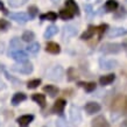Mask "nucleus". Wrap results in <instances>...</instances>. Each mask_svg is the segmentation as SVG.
<instances>
[{
    "label": "nucleus",
    "mask_w": 127,
    "mask_h": 127,
    "mask_svg": "<svg viewBox=\"0 0 127 127\" xmlns=\"http://www.w3.org/2000/svg\"><path fill=\"white\" fill-rule=\"evenodd\" d=\"M123 49V46L120 43H111V42H106L104 43L101 48H100V53H103L105 55H116L119 54Z\"/></svg>",
    "instance_id": "nucleus-1"
},
{
    "label": "nucleus",
    "mask_w": 127,
    "mask_h": 127,
    "mask_svg": "<svg viewBox=\"0 0 127 127\" xmlns=\"http://www.w3.org/2000/svg\"><path fill=\"white\" fill-rule=\"evenodd\" d=\"M12 70L15 71V72H19V73H26V75H29V73L33 72V64L28 61L18 62L16 64H14V65L12 66Z\"/></svg>",
    "instance_id": "nucleus-2"
},
{
    "label": "nucleus",
    "mask_w": 127,
    "mask_h": 127,
    "mask_svg": "<svg viewBox=\"0 0 127 127\" xmlns=\"http://www.w3.org/2000/svg\"><path fill=\"white\" fill-rule=\"evenodd\" d=\"M63 73H64V70L62 68L61 65H55V66H51L48 71H47V77L51 79V81H61L63 78Z\"/></svg>",
    "instance_id": "nucleus-3"
},
{
    "label": "nucleus",
    "mask_w": 127,
    "mask_h": 127,
    "mask_svg": "<svg viewBox=\"0 0 127 127\" xmlns=\"http://www.w3.org/2000/svg\"><path fill=\"white\" fill-rule=\"evenodd\" d=\"M99 66H100V69H103V70H113L114 68L118 66V61L101 57L99 60Z\"/></svg>",
    "instance_id": "nucleus-4"
},
{
    "label": "nucleus",
    "mask_w": 127,
    "mask_h": 127,
    "mask_svg": "<svg viewBox=\"0 0 127 127\" xmlns=\"http://www.w3.org/2000/svg\"><path fill=\"white\" fill-rule=\"evenodd\" d=\"M70 119L72 121L73 124H81L82 121V114H81V111H79V107L78 106H75V105H71L70 107Z\"/></svg>",
    "instance_id": "nucleus-5"
},
{
    "label": "nucleus",
    "mask_w": 127,
    "mask_h": 127,
    "mask_svg": "<svg viewBox=\"0 0 127 127\" xmlns=\"http://www.w3.org/2000/svg\"><path fill=\"white\" fill-rule=\"evenodd\" d=\"M76 34H77V28L71 26V25H68V26H64L63 31H62V39H63V41H66L70 37L75 36Z\"/></svg>",
    "instance_id": "nucleus-6"
},
{
    "label": "nucleus",
    "mask_w": 127,
    "mask_h": 127,
    "mask_svg": "<svg viewBox=\"0 0 127 127\" xmlns=\"http://www.w3.org/2000/svg\"><path fill=\"white\" fill-rule=\"evenodd\" d=\"M65 104L66 103L64 99H57L55 101L53 108H51V112L55 113V114H60L61 116L62 113H63V111H64V108H65Z\"/></svg>",
    "instance_id": "nucleus-7"
},
{
    "label": "nucleus",
    "mask_w": 127,
    "mask_h": 127,
    "mask_svg": "<svg viewBox=\"0 0 127 127\" xmlns=\"http://www.w3.org/2000/svg\"><path fill=\"white\" fill-rule=\"evenodd\" d=\"M127 34V28H123V27H117V28H112L110 29V32L107 33V36L110 39L112 37H119L123 35Z\"/></svg>",
    "instance_id": "nucleus-8"
},
{
    "label": "nucleus",
    "mask_w": 127,
    "mask_h": 127,
    "mask_svg": "<svg viewBox=\"0 0 127 127\" xmlns=\"http://www.w3.org/2000/svg\"><path fill=\"white\" fill-rule=\"evenodd\" d=\"M9 18L19 23H26L29 20V15H27L26 13H12L9 14Z\"/></svg>",
    "instance_id": "nucleus-9"
},
{
    "label": "nucleus",
    "mask_w": 127,
    "mask_h": 127,
    "mask_svg": "<svg viewBox=\"0 0 127 127\" xmlns=\"http://www.w3.org/2000/svg\"><path fill=\"white\" fill-rule=\"evenodd\" d=\"M91 127H110V124L107 123V120L105 119V117L98 116L92 120Z\"/></svg>",
    "instance_id": "nucleus-10"
},
{
    "label": "nucleus",
    "mask_w": 127,
    "mask_h": 127,
    "mask_svg": "<svg viewBox=\"0 0 127 127\" xmlns=\"http://www.w3.org/2000/svg\"><path fill=\"white\" fill-rule=\"evenodd\" d=\"M11 57L13 60H15L16 62H25L27 61V54L21 49H18L15 51H12L11 53Z\"/></svg>",
    "instance_id": "nucleus-11"
},
{
    "label": "nucleus",
    "mask_w": 127,
    "mask_h": 127,
    "mask_svg": "<svg viewBox=\"0 0 127 127\" xmlns=\"http://www.w3.org/2000/svg\"><path fill=\"white\" fill-rule=\"evenodd\" d=\"M101 110L100 105L96 101H90L85 105V111L88 112V114H95V113H98V112Z\"/></svg>",
    "instance_id": "nucleus-12"
},
{
    "label": "nucleus",
    "mask_w": 127,
    "mask_h": 127,
    "mask_svg": "<svg viewBox=\"0 0 127 127\" xmlns=\"http://www.w3.org/2000/svg\"><path fill=\"white\" fill-rule=\"evenodd\" d=\"M34 120L33 114H26V116H21L16 119V123L20 125V127H27L29 124Z\"/></svg>",
    "instance_id": "nucleus-13"
},
{
    "label": "nucleus",
    "mask_w": 127,
    "mask_h": 127,
    "mask_svg": "<svg viewBox=\"0 0 127 127\" xmlns=\"http://www.w3.org/2000/svg\"><path fill=\"white\" fill-rule=\"evenodd\" d=\"M65 8L69 9L73 15H79V7L76 4L75 0H66L65 1Z\"/></svg>",
    "instance_id": "nucleus-14"
},
{
    "label": "nucleus",
    "mask_w": 127,
    "mask_h": 127,
    "mask_svg": "<svg viewBox=\"0 0 127 127\" xmlns=\"http://www.w3.org/2000/svg\"><path fill=\"white\" fill-rule=\"evenodd\" d=\"M46 50L48 51V53H50V54H60V51H61V47H60V44L56 42H48L46 46Z\"/></svg>",
    "instance_id": "nucleus-15"
},
{
    "label": "nucleus",
    "mask_w": 127,
    "mask_h": 127,
    "mask_svg": "<svg viewBox=\"0 0 127 127\" xmlns=\"http://www.w3.org/2000/svg\"><path fill=\"white\" fill-rule=\"evenodd\" d=\"M96 33H97V27H95V26H89L88 29H85V32L81 35V40H90Z\"/></svg>",
    "instance_id": "nucleus-16"
},
{
    "label": "nucleus",
    "mask_w": 127,
    "mask_h": 127,
    "mask_svg": "<svg viewBox=\"0 0 127 127\" xmlns=\"http://www.w3.org/2000/svg\"><path fill=\"white\" fill-rule=\"evenodd\" d=\"M114 79H116V75H114V73H110V75L101 76V77L99 78V83H100V85L106 86V85H110L111 83H113Z\"/></svg>",
    "instance_id": "nucleus-17"
},
{
    "label": "nucleus",
    "mask_w": 127,
    "mask_h": 127,
    "mask_svg": "<svg viewBox=\"0 0 127 127\" xmlns=\"http://www.w3.org/2000/svg\"><path fill=\"white\" fill-rule=\"evenodd\" d=\"M124 97L123 96H118L116 99L113 100V103H112V111H120L121 108H123V104H124Z\"/></svg>",
    "instance_id": "nucleus-18"
},
{
    "label": "nucleus",
    "mask_w": 127,
    "mask_h": 127,
    "mask_svg": "<svg viewBox=\"0 0 127 127\" xmlns=\"http://www.w3.org/2000/svg\"><path fill=\"white\" fill-rule=\"evenodd\" d=\"M26 99H27V96H26L25 93L23 92H18L13 96V98H12V105L16 106V105H19L20 103L25 101Z\"/></svg>",
    "instance_id": "nucleus-19"
},
{
    "label": "nucleus",
    "mask_w": 127,
    "mask_h": 127,
    "mask_svg": "<svg viewBox=\"0 0 127 127\" xmlns=\"http://www.w3.org/2000/svg\"><path fill=\"white\" fill-rule=\"evenodd\" d=\"M78 85L84 89L86 92H92V91L96 90V83L95 82H85V83L84 82H79Z\"/></svg>",
    "instance_id": "nucleus-20"
},
{
    "label": "nucleus",
    "mask_w": 127,
    "mask_h": 127,
    "mask_svg": "<svg viewBox=\"0 0 127 127\" xmlns=\"http://www.w3.org/2000/svg\"><path fill=\"white\" fill-rule=\"evenodd\" d=\"M32 99L34 100V101H36L42 108L46 106V96L42 95V93H35V95H33Z\"/></svg>",
    "instance_id": "nucleus-21"
},
{
    "label": "nucleus",
    "mask_w": 127,
    "mask_h": 127,
    "mask_svg": "<svg viewBox=\"0 0 127 127\" xmlns=\"http://www.w3.org/2000/svg\"><path fill=\"white\" fill-rule=\"evenodd\" d=\"M43 91L48 93L51 98H54V97L58 93L60 90H58V88L55 86V85H46V86H43Z\"/></svg>",
    "instance_id": "nucleus-22"
},
{
    "label": "nucleus",
    "mask_w": 127,
    "mask_h": 127,
    "mask_svg": "<svg viewBox=\"0 0 127 127\" xmlns=\"http://www.w3.org/2000/svg\"><path fill=\"white\" fill-rule=\"evenodd\" d=\"M58 32V28L57 26H54V25H51V26H49V27L46 29V32H44V39H50V37H53L56 33Z\"/></svg>",
    "instance_id": "nucleus-23"
},
{
    "label": "nucleus",
    "mask_w": 127,
    "mask_h": 127,
    "mask_svg": "<svg viewBox=\"0 0 127 127\" xmlns=\"http://www.w3.org/2000/svg\"><path fill=\"white\" fill-rule=\"evenodd\" d=\"M118 7H119V5H118V1H116V0H107L105 2V9L107 12H114L117 11Z\"/></svg>",
    "instance_id": "nucleus-24"
},
{
    "label": "nucleus",
    "mask_w": 127,
    "mask_h": 127,
    "mask_svg": "<svg viewBox=\"0 0 127 127\" xmlns=\"http://www.w3.org/2000/svg\"><path fill=\"white\" fill-rule=\"evenodd\" d=\"M60 16H61L63 20H70V19H72L75 15H73L69 9L65 8V9H61V11H60Z\"/></svg>",
    "instance_id": "nucleus-25"
},
{
    "label": "nucleus",
    "mask_w": 127,
    "mask_h": 127,
    "mask_svg": "<svg viewBox=\"0 0 127 127\" xmlns=\"http://www.w3.org/2000/svg\"><path fill=\"white\" fill-rule=\"evenodd\" d=\"M27 1L28 0H8V4H9L11 7L16 8V7H20V6H23Z\"/></svg>",
    "instance_id": "nucleus-26"
},
{
    "label": "nucleus",
    "mask_w": 127,
    "mask_h": 127,
    "mask_svg": "<svg viewBox=\"0 0 127 127\" xmlns=\"http://www.w3.org/2000/svg\"><path fill=\"white\" fill-rule=\"evenodd\" d=\"M41 19L42 20H49V21H55L57 19V14L55 12H48L47 14H42L41 15Z\"/></svg>",
    "instance_id": "nucleus-27"
},
{
    "label": "nucleus",
    "mask_w": 127,
    "mask_h": 127,
    "mask_svg": "<svg viewBox=\"0 0 127 127\" xmlns=\"http://www.w3.org/2000/svg\"><path fill=\"white\" fill-rule=\"evenodd\" d=\"M34 39H35V34L31 31L25 32V33L22 34V40L23 41H26V42H32Z\"/></svg>",
    "instance_id": "nucleus-28"
},
{
    "label": "nucleus",
    "mask_w": 127,
    "mask_h": 127,
    "mask_svg": "<svg viewBox=\"0 0 127 127\" xmlns=\"http://www.w3.org/2000/svg\"><path fill=\"white\" fill-rule=\"evenodd\" d=\"M108 26L106 25V23H101L100 26H98L97 27V33H98V37H99V40L103 37V35H104V33L106 31H107Z\"/></svg>",
    "instance_id": "nucleus-29"
},
{
    "label": "nucleus",
    "mask_w": 127,
    "mask_h": 127,
    "mask_svg": "<svg viewBox=\"0 0 127 127\" xmlns=\"http://www.w3.org/2000/svg\"><path fill=\"white\" fill-rule=\"evenodd\" d=\"M27 50L31 54H36V53H39V50H40V44L36 42L32 43V44H29V46L27 47Z\"/></svg>",
    "instance_id": "nucleus-30"
},
{
    "label": "nucleus",
    "mask_w": 127,
    "mask_h": 127,
    "mask_svg": "<svg viewBox=\"0 0 127 127\" xmlns=\"http://www.w3.org/2000/svg\"><path fill=\"white\" fill-rule=\"evenodd\" d=\"M40 84H41V79H40V78H37V79H33V81H29L27 83V88L28 89H36Z\"/></svg>",
    "instance_id": "nucleus-31"
},
{
    "label": "nucleus",
    "mask_w": 127,
    "mask_h": 127,
    "mask_svg": "<svg viewBox=\"0 0 127 127\" xmlns=\"http://www.w3.org/2000/svg\"><path fill=\"white\" fill-rule=\"evenodd\" d=\"M9 46H11L12 49H20L21 48V42H20L19 39H13L11 41V43H9Z\"/></svg>",
    "instance_id": "nucleus-32"
},
{
    "label": "nucleus",
    "mask_w": 127,
    "mask_h": 127,
    "mask_svg": "<svg viewBox=\"0 0 127 127\" xmlns=\"http://www.w3.org/2000/svg\"><path fill=\"white\" fill-rule=\"evenodd\" d=\"M9 27H11V23L7 20H0V32L7 31Z\"/></svg>",
    "instance_id": "nucleus-33"
},
{
    "label": "nucleus",
    "mask_w": 127,
    "mask_h": 127,
    "mask_svg": "<svg viewBox=\"0 0 127 127\" xmlns=\"http://www.w3.org/2000/svg\"><path fill=\"white\" fill-rule=\"evenodd\" d=\"M28 13H29V18H35V16L37 15V13H39V9H37L36 6H29Z\"/></svg>",
    "instance_id": "nucleus-34"
},
{
    "label": "nucleus",
    "mask_w": 127,
    "mask_h": 127,
    "mask_svg": "<svg viewBox=\"0 0 127 127\" xmlns=\"http://www.w3.org/2000/svg\"><path fill=\"white\" fill-rule=\"evenodd\" d=\"M56 127H69V125L63 118H61V119H58L56 121Z\"/></svg>",
    "instance_id": "nucleus-35"
},
{
    "label": "nucleus",
    "mask_w": 127,
    "mask_h": 127,
    "mask_svg": "<svg viewBox=\"0 0 127 127\" xmlns=\"http://www.w3.org/2000/svg\"><path fill=\"white\" fill-rule=\"evenodd\" d=\"M84 8H85V13L88 14L89 16H92V14H93V8H92V5H85L84 6Z\"/></svg>",
    "instance_id": "nucleus-36"
},
{
    "label": "nucleus",
    "mask_w": 127,
    "mask_h": 127,
    "mask_svg": "<svg viewBox=\"0 0 127 127\" xmlns=\"http://www.w3.org/2000/svg\"><path fill=\"white\" fill-rule=\"evenodd\" d=\"M121 111H123L124 116H127V98L124 100V104H123V108H121Z\"/></svg>",
    "instance_id": "nucleus-37"
},
{
    "label": "nucleus",
    "mask_w": 127,
    "mask_h": 127,
    "mask_svg": "<svg viewBox=\"0 0 127 127\" xmlns=\"http://www.w3.org/2000/svg\"><path fill=\"white\" fill-rule=\"evenodd\" d=\"M0 11H2V12H4V13H5V14H7V9L5 8L4 4H2L1 1H0Z\"/></svg>",
    "instance_id": "nucleus-38"
},
{
    "label": "nucleus",
    "mask_w": 127,
    "mask_h": 127,
    "mask_svg": "<svg viewBox=\"0 0 127 127\" xmlns=\"http://www.w3.org/2000/svg\"><path fill=\"white\" fill-rule=\"evenodd\" d=\"M121 46H123L124 50H125V53H126V55H127V40H125V41H124Z\"/></svg>",
    "instance_id": "nucleus-39"
},
{
    "label": "nucleus",
    "mask_w": 127,
    "mask_h": 127,
    "mask_svg": "<svg viewBox=\"0 0 127 127\" xmlns=\"http://www.w3.org/2000/svg\"><path fill=\"white\" fill-rule=\"evenodd\" d=\"M51 1H53V2H54L55 5H57L58 2H60V0H51Z\"/></svg>",
    "instance_id": "nucleus-40"
},
{
    "label": "nucleus",
    "mask_w": 127,
    "mask_h": 127,
    "mask_svg": "<svg viewBox=\"0 0 127 127\" xmlns=\"http://www.w3.org/2000/svg\"><path fill=\"white\" fill-rule=\"evenodd\" d=\"M2 88H4V83H2V82L0 81V90H1Z\"/></svg>",
    "instance_id": "nucleus-41"
},
{
    "label": "nucleus",
    "mask_w": 127,
    "mask_h": 127,
    "mask_svg": "<svg viewBox=\"0 0 127 127\" xmlns=\"http://www.w3.org/2000/svg\"><path fill=\"white\" fill-rule=\"evenodd\" d=\"M1 71H4V65L0 64V72H1Z\"/></svg>",
    "instance_id": "nucleus-42"
}]
</instances>
